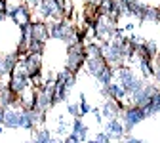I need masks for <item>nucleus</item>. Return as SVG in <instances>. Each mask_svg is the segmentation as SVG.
I'll return each instance as SVG.
<instances>
[{
	"mask_svg": "<svg viewBox=\"0 0 160 143\" xmlns=\"http://www.w3.org/2000/svg\"><path fill=\"white\" fill-rule=\"evenodd\" d=\"M0 12H8V0H0Z\"/></svg>",
	"mask_w": 160,
	"mask_h": 143,
	"instance_id": "nucleus-24",
	"label": "nucleus"
},
{
	"mask_svg": "<svg viewBox=\"0 0 160 143\" xmlns=\"http://www.w3.org/2000/svg\"><path fill=\"white\" fill-rule=\"evenodd\" d=\"M101 94L105 95V97H111V99H118V101H124L126 99V95H128V92H126V88L122 86L116 80H112V82H109L107 86H103V90H101Z\"/></svg>",
	"mask_w": 160,
	"mask_h": 143,
	"instance_id": "nucleus-8",
	"label": "nucleus"
},
{
	"mask_svg": "<svg viewBox=\"0 0 160 143\" xmlns=\"http://www.w3.org/2000/svg\"><path fill=\"white\" fill-rule=\"evenodd\" d=\"M84 52H86V57H103V50L99 44H84Z\"/></svg>",
	"mask_w": 160,
	"mask_h": 143,
	"instance_id": "nucleus-15",
	"label": "nucleus"
},
{
	"mask_svg": "<svg viewBox=\"0 0 160 143\" xmlns=\"http://www.w3.org/2000/svg\"><path fill=\"white\" fill-rule=\"evenodd\" d=\"M34 143H55V141H59L57 137H53V134L48 130V128H44V126H36L34 130H32V137H31Z\"/></svg>",
	"mask_w": 160,
	"mask_h": 143,
	"instance_id": "nucleus-11",
	"label": "nucleus"
},
{
	"mask_svg": "<svg viewBox=\"0 0 160 143\" xmlns=\"http://www.w3.org/2000/svg\"><path fill=\"white\" fill-rule=\"evenodd\" d=\"M2 132H4V126H2V124H0V134H2Z\"/></svg>",
	"mask_w": 160,
	"mask_h": 143,
	"instance_id": "nucleus-29",
	"label": "nucleus"
},
{
	"mask_svg": "<svg viewBox=\"0 0 160 143\" xmlns=\"http://www.w3.org/2000/svg\"><path fill=\"white\" fill-rule=\"evenodd\" d=\"M122 31H124V33H133V31H135V25H133V23H128Z\"/></svg>",
	"mask_w": 160,
	"mask_h": 143,
	"instance_id": "nucleus-25",
	"label": "nucleus"
},
{
	"mask_svg": "<svg viewBox=\"0 0 160 143\" xmlns=\"http://www.w3.org/2000/svg\"><path fill=\"white\" fill-rule=\"evenodd\" d=\"M145 118H147V115H145L143 107H139V105H124L122 113H120V120L124 124L126 134L132 132L135 126H139Z\"/></svg>",
	"mask_w": 160,
	"mask_h": 143,
	"instance_id": "nucleus-3",
	"label": "nucleus"
},
{
	"mask_svg": "<svg viewBox=\"0 0 160 143\" xmlns=\"http://www.w3.org/2000/svg\"><path fill=\"white\" fill-rule=\"evenodd\" d=\"M67 113L74 118V116H82L80 115V109H78V103H67Z\"/></svg>",
	"mask_w": 160,
	"mask_h": 143,
	"instance_id": "nucleus-18",
	"label": "nucleus"
},
{
	"mask_svg": "<svg viewBox=\"0 0 160 143\" xmlns=\"http://www.w3.org/2000/svg\"><path fill=\"white\" fill-rule=\"evenodd\" d=\"M31 38L32 40H40V42H48V40H50L48 23L42 21V19L32 17V21H31Z\"/></svg>",
	"mask_w": 160,
	"mask_h": 143,
	"instance_id": "nucleus-5",
	"label": "nucleus"
},
{
	"mask_svg": "<svg viewBox=\"0 0 160 143\" xmlns=\"http://www.w3.org/2000/svg\"><path fill=\"white\" fill-rule=\"evenodd\" d=\"M158 23H160V19H158Z\"/></svg>",
	"mask_w": 160,
	"mask_h": 143,
	"instance_id": "nucleus-30",
	"label": "nucleus"
},
{
	"mask_svg": "<svg viewBox=\"0 0 160 143\" xmlns=\"http://www.w3.org/2000/svg\"><path fill=\"white\" fill-rule=\"evenodd\" d=\"M143 111H145L147 118H152V116L160 115V88H158L151 97H149V101L143 105Z\"/></svg>",
	"mask_w": 160,
	"mask_h": 143,
	"instance_id": "nucleus-10",
	"label": "nucleus"
},
{
	"mask_svg": "<svg viewBox=\"0 0 160 143\" xmlns=\"http://www.w3.org/2000/svg\"><path fill=\"white\" fill-rule=\"evenodd\" d=\"M2 115H4V109L0 107V124H2Z\"/></svg>",
	"mask_w": 160,
	"mask_h": 143,
	"instance_id": "nucleus-28",
	"label": "nucleus"
},
{
	"mask_svg": "<svg viewBox=\"0 0 160 143\" xmlns=\"http://www.w3.org/2000/svg\"><path fill=\"white\" fill-rule=\"evenodd\" d=\"M4 115H2V126L4 130H19V113L21 107H2Z\"/></svg>",
	"mask_w": 160,
	"mask_h": 143,
	"instance_id": "nucleus-4",
	"label": "nucleus"
},
{
	"mask_svg": "<svg viewBox=\"0 0 160 143\" xmlns=\"http://www.w3.org/2000/svg\"><path fill=\"white\" fill-rule=\"evenodd\" d=\"M78 109H80V115H82V116H86V115L92 111V105L86 101V95H84V94H80V103H78Z\"/></svg>",
	"mask_w": 160,
	"mask_h": 143,
	"instance_id": "nucleus-17",
	"label": "nucleus"
},
{
	"mask_svg": "<svg viewBox=\"0 0 160 143\" xmlns=\"http://www.w3.org/2000/svg\"><path fill=\"white\" fill-rule=\"evenodd\" d=\"M92 141H95V143H109L111 141V137L107 135V132H99V134H95L93 135V139Z\"/></svg>",
	"mask_w": 160,
	"mask_h": 143,
	"instance_id": "nucleus-19",
	"label": "nucleus"
},
{
	"mask_svg": "<svg viewBox=\"0 0 160 143\" xmlns=\"http://www.w3.org/2000/svg\"><path fill=\"white\" fill-rule=\"evenodd\" d=\"M137 63H139V71H141V76L145 80L152 78V73H154V65H152V57L145 55V54H137L135 55Z\"/></svg>",
	"mask_w": 160,
	"mask_h": 143,
	"instance_id": "nucleus-9",
	"label": "nucleus"
},
{
	"mask_svg": "<svg viewBox=\"0 0 160 143\" xmlns=\"http://www.w3.org/2000/svg\"><path fill=\"white\" fill-rule=\"evenodd\" d=\"M95 80H97L99 88H103V86H107L109 82H112V80H114V67H112L111 63H105L103 69L95 74Z\"/></svg>",
	"mask_w": 160,
	"mask_h": 143,
	"instance_id": "nucleus-12",
	"label": "nucleus"
},
{
	"mask_svg": "<svg viewBox=\"0 0 160 143\" xmlns=\"http://www.w3.org/2000/svg\"><path fill=\"white\" fill-rule=\"evenodd\" d=\"M105 132L111 137V141H114V139L120 141V139H122V135L126 134L124 124H122V120H120V118H107V122H105Z\"/></svg>",
	"mask_w": 160,
	"mask_h": 143,
	"instance_id": "nucleus-7",
	"label": "nucleus"
},
{
	"mask_svg": "<svg viewBox=\"0 0 160 143\" xmlns=\"http://www.w3.org/2000/svg\"><path fill=\"white\" fill-rule=\"evenodd\" d=\"M74 134H78V137H80V143H84V141H88V135H90V128L82 122V116H74V120H72V128H71Z\"/></svg>",
	"mask_w": 160,
	"mask_h": 143,
	"instance_id": "nucleus-13",
	"label": "nucleus"
},
{
	"mask_svg": "<svg viewBox=\"0 0 160 143\" xmlns=\"http://www.w3.org/2000/svg\"><path fill=\"white\" fill-rule=\"evenodd\" d=\"M57 128H55V135H67L69 134V122L63 116H57Z\"/></svg>",
	"mask_w": 160,
	"mask_h": 143,
	"instance_id": "nucleus-16",
	"label": "nucleus"
},
{
	"mask_svg": "<svg viewBox=\"0 0 160 143\" xmlns=\"http://www.w3.org/2000/svg\"><path fill=\"white\" fill-rule=\"evenodd\" d=\"M25 2H27V4H29L31 8H34V6H36V4L40 2V0H25Z\"/></svg>",
	"mask_w": 160,
	"mask_h": 143,
	"instance_id": "nucleus-26",
	"label": "nucleus"
},
{
	"mask_svg": "<svg viewBox=\"0 0 160 143\" xmlns=\"http://www.w3.org/2000/svg\"><path fill=\"white\" fill-rule=\"evenodd\" d=\"M120 141H126V143H143V139H139V137L132 135L130 132H128V134H124V135H122V139H120Z\"/></svg>",
	"mask_w": 160,
	"mask_h": 143,
	"instance_id": "nucleus-21",
	"label": "nucleus"
},
{
	"mask_svg": "<svg viewBox=\"0 0 160 143\" xmlns=\"http://www.w3.org/2000/svg\"><path fill=\"white\" fill-rule=\"evenodd\" d=\"M6 19H8V15H6L4 12H0V23H4V21H6Z\"/></svg>",
	"mask_w": 160,
	"mask_h": 143,
	"instance_id": "nucleus-27",
	"label": "nucleus"
},
{
	"mask_svg": "<svg viewBox=\"0 0 160 143\" xmlns=\"http://www.w3.org/2000/svg\"><path fill=\"white\" fill-rule=\"evenodd\" d=\"M152 78H154V82L160 86V61L156 59V65H154V73H152Z\"/></svg>",
	"mask_w": 160,
	"mask_h": 143,
	"instance_id": "nucleus-23",
	"label": "nucleus"
},
{
	"mask_svg": "<svg viewBox=\"0 0 160 143\" xmlns=\"http://www.w3.org/2000/svg\"><path fill=\"white\" fill-rule=\"evenodd\" d=\"M76 31H78V29L69 21L67 17L55 19V21H48L50 38L59 40V42H63L65 46H69V44H72V42H78V40H76Z\"/></svg>",
	"mask_w": 160,
	"mask_h": 143,
	"instance_id": "nucleus-1",
	"label": "nucleus"
},
{
	"mask_svg": "<svg viewBox=\"0 0 160 143\" xmlns=\"http://www.w3.org/2000/svg\"><path fill=\"white\" fill-rule=\"evenodd\" d=\"M63 141H65V143H80V137H78V134H74V132L71 130V132L63 137Z\"/></svg>",
	"mask_w": 160,
	"mask_h": 143,
	"instance_id": "nucleus-20",
	"label": "nucleus"
},
{
	"mask_svg": "<svg viewBox=\"0 0 160 143\" xmlns=\"http://www.w3.org/2000/svg\"><path fill=\"white\" fill-rule=\"evenodd\" d=\"M86 63V52H84V42H72L69 44L67 59H65V71L78 74L84 69Z\"/></svg>",
	"mask_w": 160,
	"mask_h": 143,
	"instance_id": "nucleus-2",
	"label": "nucleus"
},
{
	"mask_svg": "<svg viewBox=\"0 0 160 143\" xmlns=\"http://www.w3.org/2000/svg\"><path fill=\"white\" fill-rule=\"evenodd\" d=\"M105 63H107V61H105L103 57H86V63H84V65H86L88 74L95 78V74L103 69V65H105Z\"/></svg>",
	"mask_w": 160,
	"mask_h": 143,
	"instance_id": "nucleus-14",
	"label": "nucleus"
},
{
	"mask_svg": "<svg viewBox=\"0 0 160 143\" xmlns=\"http://www.w3.org/2000/svg\"><path fill=\"white\" fill-rule=\"evenodd\" d=\"M90 113L93 115V118H95L97 124H101V122H103V115H101V109H99V107H92V111H90Z\"/></svg>",
	"mask_w": 160,
	"mask_h": 143,
	"instance_id": "nucleus-22",
	"label": "nucleus"
},
{
	"mask_svg": "<svg viewBox=\"0 0 160 143\" xmlns=\"http://www.w3.org/2000/svg\"><path fill=\"white\" fill-rule=\"evenodd\" d=\"M122 109H124V103H122V101L107 97L105 103H103V107H101V115H103V118H120Z\"/></svg>",
	"mask_w": 160,
	"mask_h": 143,
	"instance_id": "nucleus-6",
	"label": "nucleus"
}]
</instances>
